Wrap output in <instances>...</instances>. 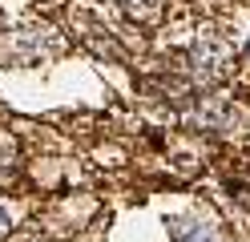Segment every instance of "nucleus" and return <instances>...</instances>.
Instances as JSON below:
<instances>
[{
    "instance_id": "nucleus-3",
    "label": "nucleus",
    "mask_w": 250,
    "mask_h": 242,
    "mask_svg": "<svg viewBox=\"0 0 250 242\" xmlns=\"http://www.w3.org/2000/svg\"><path fill=\"white\" fill-rule=\"evenodd\" d=\"M121 4L129 8L133 16H142V12H153V8H158V0H121Z\"/></svg>"
},
{
    "instance_id": "nucleus-2",
    "label": "nucleus",
    "mask_w": 250,
    "mask_h": 242,
    "mask_svg": "<svg viewBox=\"0 0 250 242\" xmlns=\"http://www.w3.org/2000/svg\"><path fill=\"white\" fill-rule=\"evenodd\" d=\"M174 242H218V234H214V226H206V222L182 218V222H174Z\"/></svg>"
},
{
    "instance_id": "nucleus-4",
    "label": "nucleus",
    "mask_w": 250,
    "mask_h": 242,
    "mask_svg": "<svg viewBox=\"0 0 250 242\" xmlns=\"http://www.w3.org/2000/svg\"><path fill=\"white\" fill-rule=\"evenodd\" d=\"M8 226H12V222H8V210L0 206V234H8Z\"/></svg>"
},
{
    "instance_id": "nucleus-5",
    "label": "nucleus",
    "mask_w": 250,
    "mask_h": 242,
    "mask_svg": "<svg viewBox=\"0 0 250 242\" xmlns=\"http://www.w3.org/2000/svg\"><path fill=\"white\" fill-rule=\"evenodd\" d=\"M246 53H250V41H246Z\"/></svg>"
},
{
    "instance_id": "nucleus-1",
    "label": "nucleus",
    "mask_w": 250,
    "mask_h": 242,
    "mask_svg": "<svg viewBox=\"0 0 250 242\" xmlns=\"http://www.w3.org/2000/svg\"><path fill=\"white\" fill-rule=\"evenodd\" d=\"M194 73H198L202 85H214V81H222V77L230 73V48L218 41V37L202 41V44L194 48Z\"/></svg>"
}]
</instances>
